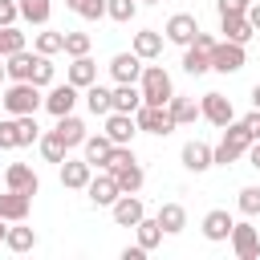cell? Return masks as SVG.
Listing matches in <instances>:
<instances>
[{"instance_id": "1", "label": "cell", "mask_w": 260, "mask_h": 260, "mask_svg": "<svg viewBox=\"0 0 260 260\" xmlns=\"http://www.w3.org/2000/svg\"><path fill=\"white\" fill-rule=\"evenodd\" d=\"M138 89H142V106H167L175 98V81H171V73L162 65H142Z\"/></svg>"}, {"instance_id": "2", "label": "cell", "mask_w": 260, "mask_h": 260, "mask_svg": "<svg viewBox=\"0 0 260 260\" xmlns=\"http://www.w3.org/2000/svg\"><path fill=\"white\" fill-rule=\"evenodd\" d=\"M0 102H4V110H8L12 118H20V114H37V110L45 106V93H41V85H32V81H12V85L0 93Z\"/></svg>"}, {"instance_id": "3", "label": "cell", "mask_w": 260, "mask_h": 260, "mask_svg": "<svg viewBox=\"0 0 260 260\" xmlns=\"http://www.w3.org/2000/svg\"><path fill=\"white\" fill-rule=\"evenodd\" d=\"M248 146H252L248 126H244V122H228V126H223V138L215 142V162H219V167H228V162L244 158V154H248Z\"/></svg>"}, {"instance_id": "4", "label": "cell", "mask_w": 260, "mask_h": 260, "mask_svg": "<svg viewBox=\"0 0 260 260\" xmlns=\"http://www.w3.org/2000/svg\"><path fill=\"white\" fill-rule=\"evenodd\" d=\"M134 122H138L142 134H158V138H167L175 130V118H171L167 106H138L134 110Z\"/></svg>"}, {"instance_id": "5", "label": "cell", "mask_w": 260, "mask_h": 260, "mask_svg": "<svg viewBox=\"0 0 260 260\" xmlns=\"http://www.w3.org/2000/svg\"><path fill=\"white\" fill-rule=\"evenodd\" d=\"M244 61H248L244 45H236V41H215V49H211V69H215V73H240Z\"/></svg>"}, {"instance_id": "6", "label": "cell", "mask_w": 260, "mask_h": 260, "mask_svg": "<svg viewBox=\"0 0 260 260\" xmlns=\"http://www.w3.org/2000/svg\"><path fill=\"white\" fill-rule=\"evenodd\" d=\"M85 195H89V203H93V207H114V203L122 199V187H118V179H114L110 171H102V175H93V179H89Z\"/></svg>"}, {"instance_id": "7", "label": "cell", "mask_w": 260, "mask_h": 260, "mask_svg": "<svg viewBox=\"0 0 260 260\" xmlns=\"http://www.w3.org/2000/svg\"><path fill=\"white\" fill-rule=\"evenodd\" d=\"M232 252L240 256V260H260V228H252V223H232Z\"/></svg>"}, {"instance_id": "8", "label": "cell", "mask_w": 260, "mask_h": 260, "mask_svg": "<svg viewBox=\"0 0 260 260\" xmlns=\"http://www.w3.org/2000/svg\"><path fill=\"white\" fill-rule=\"evenodd\" d=\"M199 110H203V118L211 122V126H228V122H236V106H232V98H223V93H203V102H199Z\"/></svg>"}, {"instance_id": "9", "label": "cell", "mask_w": 260, "mask_h": 260, "mask_svg": "<svg viewBox=\"0 0 260 260\" xmlns=\"http://www.w3.org/2000/svg\"><path fill=\"white\" fill-rule=\"evenodd\" d=\"M183 167L191 171V175H203V171H211L215 167V146H207V142H199V138H191V142H183Z\"/></svg>"}, {"instance_id": "10", "label": "cell", "mask_w": 260, "mask_h": 260, "mask_svg": "<svg viewBox=\"0 0 260 260\" xmlns=\"http://www.w3.org/2000/svg\"><path fill=\"white\" fill-rule=\"evenodd\" d=\"M106 134H110V142H114V146H130V142H134V134H138L134 114L110 110V114H106Z\"/></svg>"}, {"instance_id": "11", "label": "cell", "mask_w": 260, "mask_h": 260, "mask_svg": "<svg viewBox=\"0 0 260 260\" xmlns=\"http://www.w3.org/2000/svg\"><path fill=\"white\" fill-rule=\"evenodd\" d=\"M195 32H199V20H195L191 12H175V16L167 20V28H162V37H167L171 45H183V49L195 41Z\"/></svg>"}, {"instance_id": "12", "label": "cell", "mask_w": 260, "mask_h": 260, "mask_svg": "<svg viewBox=\"0 0 260 260\" xmlns=\"http://www.w3.org/2000/svg\"><path fill=\"white\" fill-rule=\"evenodd\" d=\"M73 106H77V85H73V81H65V85H49V93H45V110H49L53 118L73 114Z\"/></svg>"}, {"instance_id": "13", "label": "cell", "mask_w": 260, "mask_h": 260, "mask_svg": "<svg viewBox=\"0 0 260 260\" xmlns=\"http://www.w3.org/2000/svg\"><path fill=\"white\" fill-rule=\"evenodd\" d=\"M28 211H32V195L28 191H4L0 195V219H8V223H20V219H28Z\"/></svg>"}, {"instance_id": "14", "label": "cell", "mask_w": 260, "mask_h": 260, "mask_svg": "<svg viewBox=\"0 0 260 260\" xmlns=\"http://www.w3.org/2000/svg\"><path fill=\"white\" fill-rule=\"evenodd\" d=\"M219 32H223V41H236V45H248V41L256 37L248 12H228V16H219Z\"/></svg>"}, {"instance_id": "15", "label": "cell", "mask_w": 260, "mask_h": 260, "mask_svg": "<svg viewBox=\"0 0 260 260\" xmlns=\"http://www.w3.org/2000/svg\"><path fill=\"white\" fill-rule=\"evenodd\" d=\"M89 179H93V162H85V158H65V162H61V187L85 191Z\"/></svg>"}, {"instance_id": "16", "label": "cell", "mask_w": 260, "mask_h": 260, "mask_svg": "<svg viewBox=\"0 0 260 260\" xmlns=\"http://www.w3.org/2000/svg\"><path fill=\"white\" fill-rule=\"evenodd\" d=\"M110 77L114 81H138L142 77V57L130 49V53H114L110 57Z\"/></svg>"}, {"instance_id": "17", "label": "cell", "mask_w": 260, "mask_h": 260, "mask_svg": "<svg viewBox=\"0 0 260 260\" xmlns=\"http://www.w3.org/2000/svg\"><path fill=\"white\" fill-rule=\"evenodd\" d=\"M4 187H12V191H28V195H37V191H41V179H37V171H32L28 162H12V167L4 171Z\"/></svg>"}, {"instance_id": "18", "label": "cell", "mask_w": 260, "mask_h": 260, "mask_svg": "<svg viewBox=\"0 0 260 260\" xmlns=\"http://www.w3.org/2000/svg\"><path fill=\"white\" fill-rule=\"evenodd\" d=\"M110 215H114V223H118V228H134V223L146 215V207H142V199H138V195H122V199L110 207Z\"/></svg>"}, {"instance_id": "19", "label": "cell", "mask_w": 260, "mask_h": 260, "mask_svg": "<svg viewBox=\"0 0 260 260\" xmlns=\"http://www.w3.org/2000/svg\"><path fill=\"white\" fill-rule=\"evenodd\" d=\"M110 175L118 179V187H122V195H138V191H142V183H146V175H142V167H138V158H130V162H122V167H114Z\"/></svg>"}, {"instance_id": "20", "label": "cell", "mask_w": 260, "mask_h": 260, "mask_svg": "<svg viewBox=\"0 0 260 260\" xmlns=\"http://www.w3.org/2000/svg\"><path fill=\"white\" fill-rule=\"evenodd\" d=\"M232 223H236V219H232L223 207H215V211H207V215H203V236H207L211 244H223V240L232 236Z\"/></svg>"}, {"instance_id": "21", "label": "cell", "mask_w": 260, "mask_h": 260, "mask_svg": "<svg viewBox=\"0 0 260 260\" xmlns=\"http://www.w3.org/2000/svg\"><path fill=\"white\" fill-rule=\"evenodd\" d=\"M162 41H167V37H162L158 28H142V32H134V45H130V49H134L142 61H154V57H162Z\"/></svg>"}, {"instance_id": "22", "label": "cell", "mask_w": 260, "mask_h": 260, "mask_svg": "<svg viewBox=\"0 0 260 260\" xmlns=\"http://www.w3.org/2000/svg\"><path fill=\"white\" fill-rule=\"evenodd\" d=\"M53 130L61 134V142H65L69 150H73V146H81V142L89 138V134H85V122H81L77 114H65V118H57V126H53Z\"/></svg>"}, {"instance_id": "23", "label": "cell", "mask_w": 260, "mask_h": 260, "mask_svg": "<svg viewBox=\"0 0 260 260\" xmlns=\"http://www.w3.org/2000/svg\"><path fill=\"white\" fill-rule=\"evenodd\" d=\"M4 65H8V81H32V65H37V53L20 49V53L4 57Z\"/></svg>"}, {"instance_id": "24", "label": "cell", "mask_w": 260, "mask_h": 260, "mask_svg": "<svg viewBox=\"0 0 260 260\" xmlns=\"http://www.w3.org/2000/svg\"><path fill=\"white\" fill-rule=\"evenodd\" d=\"M65 81H73L77 89H89L93 81H98V65H93V57L85 53V57H73V65H69V77Z\"/></svg>"}, {"instance_id": "25", "label": "cell", "mask_w": 260, "mask_h": 260, "mask_svg": "<svg viewBox=\"0 0 260 260\" xmlns=\"http://www.w3.org/2000/svg\"><path fill=\"white\" fill-rule=\"evenodd\" d=\"M138 106H142V89H138V81H118V85H114V110L134 114Z\"/></svg>"}, {"instance_id": "26", "label": "cell", "mask_w": 260, "mask_h": 260, "mask_svg": "<svg viewBox=\"0 0 260 260\" xmlns=\"http://www.w3.org/2000/svg\"><path fill=\"white\" fill-rule=\"evenodd\" d=\"M81 150H85V162H93V167H102V162L110 158V150H114V142H110V134H106V130H98V134H89V138L81 142Z\"/></svg>"}, {"instance_id": "27", "label": "cell", "mask_w": 260, "mask_h": 260, "mask_svg": "<svg viewBox=\"0 0 260 260\" xmlns=\"http://www.w3.org/2000/svg\"><path fill=\"white\" fill-rule=\"evenodd\" d=\"M85 106H89V114H93V118H106V114L114 110V89H106V85H98V81H93V85L85 89Z\"/></svg>"}, {"instance_id": "28", "label": "cell", "mask_w": 260, "mask_h": 260, "mask_svg": "<svg viewBox=\"0 0 260 260\" xmlns=\"http://www.w3.org/2000/svg\"><path fill=\"white\" fill-rule=\"evenodd\" d=\"M167 110H171V118H175V126H191L195 118H203V110H199V102H191V98H171L167 102Z\"/></svg>"}, {"instance_id": "29", "label": "cell", "mask_w": 260, "mask_h": 260, "mask_svg": "<svg viewBox=\"0 0 260 260\" xmlns=\"http://www.w3.org/2000/svg\"><path fill=\"white\" fill-rule=\"evenodd\" d=\"M134 232H138V244H142L146 252H154V248L162 244V236H167V232H162V223H158V215H154V219H150V215H142V219L134 223Z\"/></svg>"}, {"instance_id": "30", "label": "cell", "mask_w": 260, "mask_h": 260, "mask_svg": "<svg viewBox=\"0 0 260 260\" xmlns=\"http://www.w3.org/2000/svg\"><path fill=\"white\" fill-rule=\"evenodd\" d=\"M158 223H162L167 236H179V232L187 228V211H183V203H162V207H158Z\"/></svg>"}, {"instance_id": "31", "label": "cell", "mask_w": 260, "mask_h": 260, "mask_svg": "<svg viewBox=\"0 0 260 260\" xmlns=\"http://www.w3.org/2000/svg\"><path fill=\"white\" fill-rule=\"evenodd\" d=\"M16 4H20V20H28V24H37V28L49 24V12H53L49 0H16Z\"/></svg>"}, {"instance_id": "32", "label": "cell", "mask_w": 260, "mask_h": 260, "mask_svg": "<svg viewBox=\"0 0 260 260\" xmlns=\"http://www.w3.org/2000/svg\"><path fill=\"white\" fill-rule=\"evenodd\" d=\"M32 49H37V53H45V57L65 53V32H57V28H41V32L32 37Z\"/></svg>"}, {"instance_id": "33", "label": "cell", "mask_w": 260, "mask_h": 260, "mask_svg": "<svg viewBox=\"0 0 260 260\" xmlns=\"http://www.w3.org/2000/svg\"><path fill=\"white\" fill-rule=\"evenodd\" d=\"M37 146H41V154H45V162H65V158H69V146L61 142V134H57V130H49V134H41V142H37Z\"/></svg>"}, {"instance_id": "34", "label": "cell", "mask_w": 260, "mask_h": 260, "mask_svg": "<svg viewBox=\"0 0 260 260\" xmlns=\"http://www.w3.org/2000/svg\"><path fill=\"white\" fill-rule=\"evenodd\" d=\"M4 244H8L12 252H32V248H37V232H32V228H24V219H20L16 228H8Z\"/></svg>"}, {"instance_id": "35", "label": "cell", "mask_w": 260, "mask_h": 260, "mask_svg": "<svg viewBox=\"0 0 260 260\" xmlns=\"http://www.w3.org/2000/svg\"><path fill=\"white\" fill-rule=\"evenodd\" d=\"M183 69H187L191 77H199V73H207V69H211V53H203V49H195V45H187V49H183Z\"/></svg>"}, {"instance_id": "36", "label": "cell", "mask_w": 260, "mask_h": 260, "mask_svg": "<svg viewBox=\"0 0 260 260\" xmlns=\"http://www.w3.org/2000/svg\"><path fill=\"white\" fill-rule=\"evenodd\" d=\"M24 49V32L16 28V24H4L0 28V57H12V53H20Z\"/></svg>"}, {"instance_id": "37", "label": "cell", "mask_w": 260, "mask_h": 260, "mask_svg": "<svg viewBox=\"0 0 260 260\" xmlns=\"http://www.w3.org/2000/svg\"><path fill=\"white\" fill-rule=\"evenodd\" d=\"M134 12H138V0H106V16L118 20V24L134 20Z\"/></svg>"}, {"instance_id": "38", "label": "cell", "mask_w": 260, "mask_h": 260, "mask_svg": "<svg viewBox=\"0 0 260 260\" xmlns=\"http://www.w3.org/2000/svg\"><path fill=\"white\" fill-rule=\"evenodd\" d=\"M81 20H102L106 16V0H65Z\"/></svg>"}, {"instance_id": "39", "label": "cell", "mask_w": 260, "mask_h": 260, "mask_svg": "<svg viewBox=\"0 0 260 260\" xmlns=\"http://www.w3.org/2000/svg\"><path fill=\"white\" fill-rule=\"evenodd\" d=\"M16 126H20V146H32V142H41L37 114H20V118H16Z\"/></svg>"}, {"instance_id": "40", "label": "cell", "mask_w": 260, "mask_h": 260, "mask_svg": "<svg viewBox=\"0 0 260 260\" xmlns=\"http://www.w3.org/2000/svg\"><path fill=\"white\" fill-rule=\"evenodd\" d=\"M20 146V126L16 118H0V150H16Z\"/></svg>"}, {"instance_id": "41", "label": "cell", "mask_w": 260, "mask_h": 260, "mask_svg": "<svg viewBox=\"0 0 260 260\" xmlns=\"http://www.w3.org/2000/svg\"><path fill=\"white\" fill-rule=\"evenodd\" d=\"M32 85H53V57H45V53H37V65H32Z\"/></svg>"}, {"instance_id": "42", "label": "cell", "mask_w": 260, "mask_h": 260, "mask_svg": "<svg viewBox=\"0 0 260 260\" xmlns=\"http://www.w3.org/2000/svg\"><path fill=\"white\" fill-rule=\"evenodd\" d=\"M236 207H240L244 215H260V187H240Z\"/></svg>"}, {"instance_id": "43", "label": "cell", "mask_w": 260, "mask_h": 260, "mask_svg": "<svg viewBox=\"0 0 260 260\" xmlns=\"http://www.w3.org/2000/svg\"><path fill=\"white\" fill-rule=\"evenodd\" d=\"M65 53L69 57H85L89 53V32H65Z\"/></svg>"}, {"instance_id": "44", "label": "cell", "mask_w": 260, "mask_h": 260, "mask_svg": "<svg viewBox=\"0 0 260 260\" xmlns=\"http://www.w3.org/2000/svg\"><path fill=\"white\" fill-rule=\"evenodd\" d=\"M20 20V4L16 0H0V28L4 24H16Z\"/></svg>"}, {"instance_id": "45", "label": "cell", "mask_w": 260, "mask_h": 260, "mask_svg": "<svg viewBox=\"0 0 260 260\" xmlns=\"http://www.w3.org/2000/svg\"><path fill=\"white\" fill-rule=\"evenodd\" d=\"M248 4H252V0H215L219 16H228V12H248Z\"/></svg>"}, {"instance_id": "46", "label": "cell", "mask_w": 260, "mask_h": 260, "mask_svg": "<svg viewBox=\"0 0 260 260\" xmlns=\"http://www.w3.org/2000/svg\"><path fill=\"white\" fill-rule=\"evenodd\" d=\"M191 45H195V49H203V53H211V49H215V37H211V32H203V28H199V32H195V41H191Z\"/></svg>"}, {"instance_id": "47", "label": "cell", "mask_w": 260, "mask_h": 260, "mask_svg": "<svg viewBox=\"0 0 260 260\" xmlns=\"http://www.w3.org/2000/svg\"><path fill=\"white\" fill-rule=\"evenodd\" d=\"M240 122L248 126V134H252V138H260V110H252V114H244Z\"/></svg>"}, {"instance_id": "48", "label": "cell", "mask_w": 260, "mask_h": 260, "mask_svg": "<svg viewBox=\"0 0 260 260\" xmlns=\"http://www.w3.org/2000/svg\"><path fill=\"white\" fill-rule=\"evenodd\" d=\"M146 256V248L142 244H134V248H122V260H142Z\"/></svg>"}, {"instance_id": "49", "label": "cell", "mask_w": 260, "mask_h": 260, "mask_svg": "<svg viewBox=\"0 0 260 260\" xmlns=\"http://www.w3.org/2000/svg\"><path fill=\"white\" fill-rule=\"evenodd\" d=\"M248 162L260 171V138H252V146H248Z\"/></svg>"}, {"instance_id": "50", "label": "cell", "mask_w": 260, "mask_h": 260, "mask_svg": "<svg viewBox=\"0 0 260 260\" xmlns=\"http://www.w3.org/2000/svg\"><path fill=\"white\" fill-rule=\"evenodd\" d=\"M248 20H252V28L260 32V0H252V4H248Z\"/></svg>"}, {"instance_id": "51", "label": "cell", "mask_w": 260, "mask_h": 260, "mask_svg": "<svg viewBox=\"0 0 260 260\" xmlns=\"http://www.w3.org/2000/svg\"><path fill=\"white\" fill-rule=\"evenodd\" d=\"M252 110H260V81L252 85Z\"/></svg>"}, {"instance_id": "52", "label": "cell", "mask_w": 260, "mask_h": 260, "mask_svg": "<svg viewBox=\"0 0 260 260\" xmlns=\"http://www.w3.org/2000/svg\"><path fill=\"white\" fill-rule=\"evenodd\" d=\"M0 61H4V57H0ZM4 81H8V65H0V85H4Z\"/></svg>"}, {"instance_id": "53", "label": "cell", "mask_w": 260, "mask_h": 260, "mask_svg": "<svg viewBox=\"0 0 260 260\" xmlns=\"http://www.w3.org/2000/svg\"><path fill=\"white\" fill-rule=\"evenodd\" d=\"M4 223H8V219H0V244H4V236H8V228H4Z\"/></svg>"}, {"instance_id": "54", "label": "cell", "mask_w": 260, "mask_h": 260, "mask_svg": "<svg viewBox=\"0 0 260 260\" xmlns=\"http://www.w3.org/2000/svg\"><path fill=\"white\" fill-rule=\"evenodd\" d=\"M138 4H162V0H138Z\"/></svg>"}, {"instance_id": "55", "label": "cell", "mask_w": 260, "mask_h": 260, "mask_svg": "<svg viewBox=\"0 0 260 260\" xmlns=\"http://www.w3.org/2000/svg\"><path fill=\"white\" fill-rule=\"evenodd\" d=\"M0 106H4V102H0Z\"/></svg>"}]
</instances>
